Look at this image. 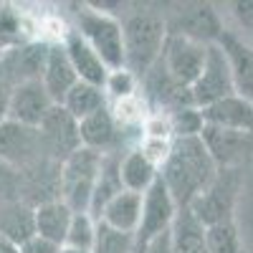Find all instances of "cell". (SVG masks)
<instances>
[{"label":"cell","instance_id":"obj_9","mask_svg":"<svg viewBox=\"0 0 253 253\" xmlns=\"http://www.w3.org/2000/svg\"><path fill=\"white\" fill-rule=\"evenodd\" d=\"M41 160H46V152H43V144H41L38 129L8 119L0 124V162L23 172Z\"/></svg>","mask_w":253,"mask_h":253},{"label":"cell","instance_id":"obj_25","mask_svg":"<svg viewBox=\"0 0 253 253\" xmlns=\"http://www.w3.org/2000/svg\"><path fill=\"white\" fill-rule=\"evenodd\" d=\"M61 107L66 109L76 122H81V119H86L94 112L107 107V91H104L101 86H94V84L79 81L76 86L66 94V99H63Z\"/></svg>","mask_w":253,"mask_h":253},{"label":"cell","instance_id":"obj_2","mask_svg":"<svg viewBox=\"0 0 253 253\" xmlns=\"http://www.w3.org/2000/svg\"><path fill=\"white\" fill-rule=\"evenodd\" d=\"M124 36V69L137 81L152 71L167 43V20L157 13H132L122 23Z\"/></svg>","mask_w":253,"mask_h":253},{"label":"cell","instance_id":"obj_1","mask_svg":"<svg viewBox=\"0 0 253 253\" xmlns=\"http://www.w3.org/2000/svg\"><path fill=\"white\" fill-rule=\"evenodd\" d=\"M218 167L210 157L205 142L198 137H177L170 144V152L162 160L160 180L170 190L177 208H187L203 190L215 180Z\"/></svg>","mask_w":253,"mask_h":253},{"label":"cell","instance_id":"obj_6","mask_svg":"<svg viewBox=\"0 0 253 253\" xmlns=\"http://www.w3.org/2000/svg\"><path fill=\"white\" fill-rule=\"evenodd\" d=\"M236 94V84H233V71L230 63L218 43L208 46V58L205 66L198 76V81L190 86V99H193L195 109H205L210 104H215L225 96Z\"/></svg>","mask_w":253,"mask_h":253},{"label":"cell","instance_id":"obj_20","mask_svg":"<svg viewBox=\"0 0 253 253\" xmlns=\"http://www.w3.org/2000/svg\"><path fill=\"white\" fill-rule=\"evenodd\" d=\"M33 213H36V236L38 238L51 241L56 246L66 243L69 225H71V218H74V210L66 203L51 200V203H43V205L33 208Z\"/></svg>","mask_w":253,"mask_h":253},{"label":"cell","instance_id":"obj_5","mask_svg":"<svg viewBox=\"0 0 253 253\" xmlns=\"http://www.w3.org/2000/svg\"><path fill=\"white\" fill-rule=\"evenodd\" d=\"M241 187H243L241 170H218L215 180L187 208L193 210V215L205 228L218 225V223H230L236 213V200H238Z\"/></svg>","mask_w":253,"mask_h":253},{"label":"cell","instance_id":"obj_26","mask_svg":"<svg viewBox=\"0 0 253 253\" xmlns=\"http://www.w3.org/2000/svg\"><path fill=\"white\" fill-rule=\"evenodd\" d=\"M205 246L208 253H243L241 233L233 220L205 228Z\"/></svg>","mask_w":253,"mask_h":253},{"label":"cell","instance_id":"obj_11","mask_svg":"<svg viewBox=\"0 0 253 253\" xmlns=\"http://www.w3.org/2000/svg\"><path fill=\"white\" fill-rule=\"evenodd\" d=\"M56 107L51 101L48 91L43 89V84L38 79L33 81H20L10 89V99H8V122L23 124V126H33L38 129L41 122L46 119V114Z\"/></svg>","mask_w":253,"mask_h":253},{"label":"cell","instance_id":"obj_30","mask_svg":"<svg viewBox=\"0 0 253 253\" xmlns=\"http://www.w3.org/2000/svg\"><path fill=\"white\" fill-rule=\"evenodd\" d=\"M134 86H137V79L126 69H119V71H109V79H107L104 91L117 96V99H129L132 91H134Z\"/></svg>","mask_w":253,"mask_h":253},{"label":"cell","instance_id":"obj_13","mask_svg":"<svg viewBox=\"0 0 253 253\" xmlns=\"http://www.w3.org/2000/svg\"><path fill=\"white\" fill-rule=\"evenodd\" d=\"M218 46L223 48L230 71H233V84H236V94L248 99L253 104V46L233 31H223L218 38Z\"/></svg>","mask_w":253,"mask_h":253},{"label":"cell","instance_id":"obj_31","mask_svg":"<svg viewBox=\"0 0 253 253\" xmlns=\"http://www.w3.org/2000/svg\"><path fill=\"white\" fill-rule=\"evenodd\" d=\"M20 253H61V246L51 243V241H43L33 236L31 241H26L23 246H20Z\"/></svg>","mask_w":253,"mask_h":253},{"label":"cell","instance_id":"obj_21","mask_svg":"<svg viewBox=\"0 0 253 253\" xmlns=\"http://www.w3.org/2000/svg\"><path fill=\"white\" fill-rule=\"evenodd\" d=\"M36 236V213L23 200L0 205V238L23 246Z\"/></svg>","mask_w":253,"mask_h":253},{"label":"cell","instance_id":"obj_16","mask_svg":"<svg viewBox=\"0 0 253 253\" xmlns=\"http://www.w3.org/2000/svg\"><path fill=\"white\" fill-rule=\"evenodd\" d=\"M41 84H43V89L48 91L53 104H63L66 94L79 84V76H76V71L71 66L63 43H53L48 48L46 66H43V74H41Z\"/></svg>","mask_w":253,"mask_h":253},{"label":"cell","instance_id":"obj_15","mask_svg":"<svg viewBox=\"0 0 253 253\" xmlns=\"http://www.w3.org/2000/svg\"><path fill=\"white\" fill-rule=\"evenodd\" d=\"M200 117H203V124L253 134V104L243 99L241 94L225 96L215 104H210V107L200 109Z\"/></svg>","mask_w":253,"mask_h":253},{"label":"cell","instance_id":"obj_33","mask_svg":"<svg viewBox=\"0 0 253 253\" xmlns=\"http://www.w3.org/2000/svg\"><path fill=\"white\" fill-rule=\"evenodd\" d=\"M230 10H233L236 20H238L243 28H251L253 31V0H246V3H233V5H230Z\"/></svg>","mask_w":253,"mask_h":253},{"label":"cell","instance_id":"obj_27","mask_svg":"<svg viewBox=\"0 0 253 253\" xmlns=\"http://www.w3.org/2000/svg\"><path fill=\"white\" fill-rule=\"evenodd\" d=\"M91 253H134V236L109 228L107 223H96V241Z\"/></svg>","mask_w":253,"mask_h":253},{"label":"cell","instance_id":"obj_24","mask_svg":"<svg viewBox=\"0 0 253 253\" xmlns=\"http://www.w3.org/2000/svg\"><path fill=\"white\" fill-rule=\"evenodd\" d=\"M170 236H172V251L175 253H208L205 225L193 215L190 208H177Z\"/></svg>","mask_w":253,"mask_h":253},{"label":"cell","instance_id":"obj_4","mask_svg":"<svg viewBox=\"0 0 253 253\" xmlns=\"http://www.w3.org/2000/svg\"><path fill=\"white\" fill-rule=\"evenodd\" d=\"M104 155L81 147L69 160L61 162V200L74 213H89L94 185L101 172Z\"/></svg>","mask_w":253,"mask_h":253},{"label":"cell","instance_id":"obj_14","mask_svg":"<svg viewBox=\"0 0 253 253\" xmlns=\"http://www.w3.org/2000/svg\"><path fill=\"white\" fill-rule=\"evenodd\" d=\"M170 33H177V36H185V38H193V41H200V43L210 46V43H218V38L223 36V20L220 15L210 8V5H193V8H185L172 26Z\"/></svg>","mask_w":253,"mask_h":253},{"label":"cell","instance_id":"obj_32","mask_svg":"<svg viewBox=\"0 0 253 253\" xmlns=\"http://www.w3.org/2000/svg\"><path fill=\"white\" fill-rule=\"evenodd\" d=\"M137 253H175L172 251V236H170V230L157 238H152L150 243H147L144 248H139Z\"/></svg>","mask_w":253,"mask_h":253},{"label":"cell","instance_id":"obj_8","mask_svg":"<svg viewBox=\"0 0 253 253\" xmlns=\"http://www.w3.org/2000/svg\"><path fill=\"white\" fill-rule=\"evenodd\" d=\"M175 215H177V203L172 200L165 182L157 177V182L142 195V218L134 233V253L144 248L152 238L167 233L172 228Z\"/></svg>","mask_w":253,"mask_h":253},{"label":"cell","instance_id":"obj_36","mask_svg":"<svg viewBox=\"0 0 253 253\" xmlns=\"http://www.w3.org/2000/svg\"><path fill=\"white\" fill-rule=\"evenodd\" d=\"M61 253H89V251H79V248H69V246H61Z\"/></svg>","mask_w":253,"mask_h":253},{"label":"cell","instance_id":"obj_29","mask_svg":"<svg viewBox=\"0 0 253 253\" xmlns=\"http://www.w3.org/2000/svg\"><path fill=\"white\" fill-rule=\"evenodd\" d=\"M23 193V177L15 167L0 162V205L3 203H15Z\"/></svg>","mask_w":253,"mask_h":253},{"label":"cell","instance_id":"obj_28","mask_svg":"<svg viewBox=\"0 0 253 253\" xmlns=\"http://www.w3.org/2000/svg\"><path fill=\"white\" fill-rule=\"evenodd\" d=\"M96 223L99 220H94L89 213H74L71 225H69V236H66V243L63 246L91 253L94 241H96Z\"/></svg>","mask_w":253,"mask_h":253},{"label":"cell","instance_id":"obj_22","mask_svg":"<svg viewBox=\"0 0 253 253\" xmlns=\"http://www.w3.org/2000/svg\"><path fill=\"white\" fill-rule=\"evenodd\" d=\"M119 157L117 152H109L104 155V162H101V172L96 177V185H94V195H91V205H89V215L94 220L101 218L104 208H107L122 190V175H119Z\"/></svg>","mask_w":253,"mask_h":253},{"label":"cell","instance_id":"obj_18","mask_svg":"<svg viewBox=\"0 0 253 253\" xmlns=\"http://www.w3.org/2000/svg\"><path fill=\"white\" fill-rule=\"evenodd\" d=\"M63 48L69 53V61L79 76V81H86L94 84V86H107V79H109V69L104 66V61L96 56V51L84 41L76 31H71L63 41Z\"/></svg>","mask_w":253,"mask_h":253},{"label":"cell","instance_id":"obj_3","mask_svg":"<svg viewBox=\"0 0 253 253\" xmlns=\"http://www.w3.org/2000/svg\"><path fill=\"white\" fill-rule=\"evenodd\" d=\"M76 33L96 51L109 71L124 69V36L114 15L84 5L76 13Z\"/></svg>","mask_w":253,"mask_h":253},{"label":"cell","instance_id":"obj_12","mask_svg":"<svg viewBox=\"0 0 253 253\" xmlns=\"http://www.w3.org/2000/svg\"><path fill=\"white\" fill-rule=\"evenodd\" d=\"M200 139L205 142L218 170H238L241 162L253 150V134L230 132V129H220V126H210V124H203Z\"/></svg>","mask_w":253,"mask_h":253},{"label":"cell","instance_id":"obj_7","mask_svg":"<svg viewBox=\"0 0 253 253\" xmlns=\"http://www.w3.org/2000/svg\"><path fill=\"white\" fill-rule=\"evenodd\" d=\"M205 58H208V46L205 43L193 41V38H185V36H177V33H170L165 48H162L160 63L165 66V71L170 74V79L175 84L190 89L198 81V76L205 66Z\"/></svg>","mask_w":253,"mask_h":253},{"label":"cell","instance_id":"obj_10","mask_svg":"<svg viewBox=\"0 0 253 253\" xmlns=\"http://www.w3.org/2000/svg\"><path fill=\"white\" fill-rule=\"evenodd\" d=\"M41 134V144H43V152L48 160L53 162H63L69 160L76 150H81V137H79V122L61 107H56L46 114V119L38 126Z\"/></svg>","mask_w":253,"mask_h":253},{"label":"cell","instance_id":"obj_35","mask_svg":"<svg viewBox=\"0 0 253 253\" xmlns=\"http://www.w3.org/2000/svg\"><path fill=\"white\" fill-rule=\"evenodd\" d=\"M0 253H20V246L5 241V238H0Z\"/></svg>","mask_w":253,"mask_h":253},{"label":"cell","instance_id":"obj_23","mask_svg":"<svg viewBox=\"0 0 253 253\" xmlns=\"http://www.w3.org/2000/svg\"><path fill=\"white\" fill-rule=\"evenodd\" d=\"M142 218V195L132 193V190H122V193L104 208L101 213V223H107L114 230H122V233H137V225Z\"/></svg>","mask_w":253,"mask_h":253},{"label":"cell","instance_id":"obj_34","mask_svg":"<svg viewBox=\"0 0 253 253\" xmlns=\"http://www.w3.org/2000/svg\"><path fill=\"white\" fill-rule=\"evenodd\" d=\"M8 99H10V91L5 86H0V124L8 119Z\"/></svg>","mask_w":253,"mask_h":253},{"label":"cell","instance_id":"obj_17","mask_svg":"<svg viewBox=\"0 0 253 253\" xmlns=\"http://www.w3.org/2000/svg\"><path fill=\"white\" fill-rule=\"evenodd\" d=\"M79 137H81V147L94 150L99 155H109L117 152L119 144V129H117V119L112 114L109 107H104L99 112H94L91 117L79 122Z\"/></svg>","mask_w":253,"mask_h":253},{"label":"cell","instance_id":"obj_19","mask_svg":"<svg viewBox=\"0 0 253 253\" xmlns=\"http://www.w3.org/2000/svg\"><path fill=\"white\" fill-rule=\"evenodd\" d=\"M119 175H122L124 190H132V193L144 195L147 190L157 182L160 165L139 147V150H129L126 155L119 157Z\"/></svg>","mask_w":253,"mask_h":253}]
</instances>
